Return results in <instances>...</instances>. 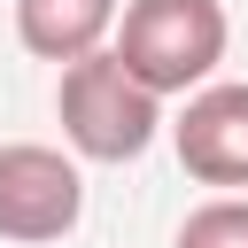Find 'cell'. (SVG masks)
Returning <instances> with one entry per match:
<instances>
[{"mask_svg": "<svg viewBox=\"0 0 248 248\" xmlns=\"http://www.w3.org/2000/svg\"><path fill=\"white\" fill-rule=\"evenodd\" d=\"M85 209V178L62 147H39V140H8L0 147V240H62Z\"/></svg>", "mask_w": 248, "mask_h": 248, "instance_id": "obj_3", "label": "cell"}, {"mask_svg": "<svg viewBox=\"0 0 248 248\" xmlns=\"http://www.w3.org/2000/svg\"><path fill=\"white\" fill-rule=\"evenodd\" d=\"M108 31H116V0H16V39L39 62L101 54Z\"/></svg>", "mask_w": 248, "mask_h": 248, "instance_id": "obj_5", "label": "cell"}, {"mask_svg": "<svg viewBox=\"0 0 248 248\" xmlns=\"http://www.w3.org/2000/svg\"><path fill=\"white\" fill-rule=\"evenodd\" d=\"M170 140L202 186H248V85H202Z\"/></svg>", "mask_w": 248, "mask_h": 248, "instance_id": "obj_4", "label": "cell"}, {"mask_svg": "<svg viewBox=\"0 0 248 248\" xmlns=\"http://www.w3.org/2000/svg\"><path fill=\"white\" fill-rule=\"evenodd\" d=\"M54 108H62V140H70L85 163H132V155H147V140H155V124H163V101H155L140 78H124L116 54H78V62H62Z\"/></svg>", "mask_w": 248, "mask_h": 248, "instance_id": "obj_2", "label": "cell"}, {"mask_svg": "<svg viewBox=\"0 0 248 248\" xmlns=\"http://www.w3.org/2000/svg\"><path fill=\"white\" fill-rule=\"evenodd\" d=\"M178 248H248V202H240V194L202 202V209L178 225Z\"/></svg>", "mask_w": 248, "mask_h": 248, "instance_id": "obj_6", "label": "cell"}, {"mask_svg": "<svg viewBox=\"0 0 248 248\" xmlns=\"http://www.w3.org/2000/svg\"><path fill=\"white\" fill-rule=\"evenodd\" d=\"M225 39H232V23L217 0H132L108 54L124 62V78H140L163 101V93H194L225 62Z\"/></svg>", "mask_w": 248, "mask_h": 248, "instance_id": "obj_1", "label": "cell"}]
</instances>
